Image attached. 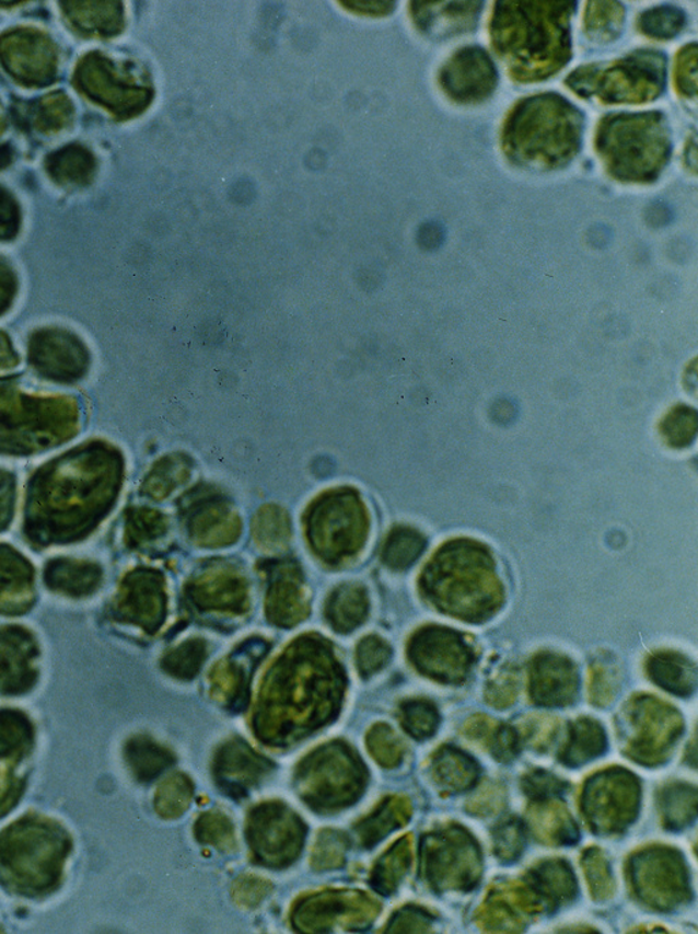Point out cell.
Instances as JSON below:
<instances>
[{
    "label": "cell",
    "instance_id": "cell-30",
    "mask_svg": "<svg viewBox=\"0 0 698 934\" xmlns=\"http://www.w3.org/2000/svg\"><path fill=\"white\" fill-rule=\"evenodd\" d=\"M19 222V208L10 193L0 187V237L14 234Z\"/></svg>",
    "mask_w": 698,
    "mask_h": 934
},
{
    "label": "cell",
    "instance_id": "cell-15",
    "mask_svg": "<svg viewBox=\"0 0 698 934\" xmlns=\"http://www.w3.org/2000/svg\"><path fill=\"white\" fill-rule=\"evenodd\" d=\"M75 30L89 36H115L124 30V8L119 2L65 3Z\"/></svg>",
    "mask_w": 698,
    "mask_h": 934
},
{
    "label": "cell",
    "instance_id": "cell-19",
    "mask_svg": "<svg viewBox=\"0 0 698 934\" xmlns=\"http://www.w3.org/2000/svg\"><path fill=\"white\" fill-rule=\"evenodd\" d=\"M437 843L438 877L442 884L473 881L476 872L470 869L478 864V858L468 840L442 838Z\"/></svg>",
    "mask_w": 698,
    "mask_h": 934
},
{
    "label": "cell",
    "instance_id": "cell-25",
    "mask_svg": "<svg viewBox=\"0 0 698 934\" xmlns=\"http://www.w3.org/2000/svg\"><path fill=\"white\" fill-rule=\"evenodd\" d=\"M426 546V539L415 529L402 528L392 534L387 546V561L392 566L406 568L418 560Z\"/></svg>",
    "mask_w": 698,
    "mask_h": 934
},
{
    "label": "cell",
    "instance_id": "cell-31",
    "mask_svg": "<svg viewBox=\"0 0 698 934\" xmlns=\"http://www.w3.org/2000/svg\"><path fill=\"white\" fill-rule=\"evenodd\" d=\"M341 4L352 13L374 16L391 14L396 8V3L392 2H346Z\"/></svg>",
    "mask_w": 698,
    "mask_h": 934
},
{
    "label": "cell",
    "instance_id": "cell-2",
    "mask_svg": "<svg viewBox=\"0 0 698 934\" xmlns=\"http://www.w3.org/2000/svg\"><path fill=\"white\" fill-rule=\"evenodd\" d=\"M420 591L443 615L479 624L490 621L505 604V586L489 546L470 539H453L424 566Z\"/></svg>",
    "mask_w": 698,
    "mask_h": 934
},
{
    "label": "cell",
    "instance_id": "cell-9",
    "mask_svg": "<svg viewBox=\"0 0 698 934\" xmlns=\"http://www.w3.org/2000/svg\"><path fill=\"white\" fill-rule=\"evenodd\" d=\"M500 82L490 54L479 46L459 48L438 74V84L454 103L476 106L495 95Z\"/></svg>",
    "mask_w": 698,
    "mask_h": 934
},
{
    "label": "cell",
    "instance_id": "cell-33",
    "mask_svg": "<svg viewBox=\"0 0 698 934\" xmlns=\"http://www.w3.org/2000/svg\"><path fill=\"white\" fill-rule=\"evenodd\" d=\"M11 158H13L11 149L8 146L0 147V169H3L5 168V165L10 164Z\"/></svg>",
    "mask_w": 698,
    "mask_h": 934
},
{
    "label": "cell",
    "instance_id": "cell-12",
    "mask_svg": "<svg viewBox=\"0 0 698 934\" xmlns=\"http://www.w3.org/2000/svg\"><path fill=\"white\" fill-rule=\"evenodd\" d=\"M579 672L568 657L543 654L531 665L530 694L542 706H563L579 692Z\"/></svg>",
    "mask_w": 698,
    "mask_h": 934
},
{
    "label": "cell",
    "instance_id": "cell-3",
    "mask_svg": "<svg viewBox=\"0 0 698 934\" xmlns=\"http://www.w3.org/2000/svg\"><path fill=\"white\" fill-rule=\"evenodd\" d=\"M584 127V113L559 93L523 97L503 120L502 151L522 169L561 170L580 153Z\"/></svg>",
    "mask_w": 698,
    "mask_h": 934
},
{
    "label": "cell",
    "instance_id": "cell-23",
    "mask_svg": "<svg viewBox=\"0 0 698 934\" xmlns=\"http://www.w3.org/2000/svg\"><path fill=\"white\" fill-rule=\"evenodd\" d=\"M697 412L688 405H675L659 424V433L668 447L683 450L694 443L697 436Z\"/></svg>",
    "mask_w": 698,
    "mask_h": 934
},
{
    "label": "cell",
    "instance_id": "cell-8",
    "mask_svg": "<svg viewBox=\"0 0 698 934\" xmlns=\"http://www.w3.org/2000/svg\"><path fill=\"white\" fill-rule=\"evenodd\" d=\"M414 665L434 681L462 683L474 665V650L462 634L452 629L430 626L419 632L411 645Z\"/></svg>",
    "mask_w": 698,
    "mask_h": 934
},
{
    "label": "cell",
    "instance_id": "cell-20",
    "mask_svg": "<svg viewBox=\"0 0 698 934\" xmlns=\"http://www.w3.org/2000/svg\"><path fill=\"white\" fill-rule=\"evenodd\" d=\"M626 9L619 2H589L583 15L584 35L591 43L610 44L624 32Z\"/></svg>",
    "mask_w": 698,
    "mask_h": 934
},
{
    "label": "cell",
    "instance_id": "cell-13",
    "mask_svg": "<svg viewBox=\"0 0 698 934\" xmlns=\"http://www.w3.org/2000/svg\"><path fill=\"white\" fill-rule=\"evenodd\" d=\"M484 2H412L409 14L419 32L437 41L474 32Z\"/></svg>",
    "mask_w": 698,
    "mask_h": 934
},
{
    "label": "cell",
    "instance_id": "cell-14",
    "mask_svg": "<svg viewBox=\"0 0 698 934\" xmlns=\"http://www.w3.org/2000/svg\"><path fill=\"white\" fill-rule=\"evenodd\" d=\"M607 786H591L592 794L600 795L602 806H596L589 810L591 818L597 821V826H605L606 829L623 827L624 823L635 816L637 808V792L633 777L626 775L624 772H618L617 775L612 772L603 776ZM596 804V803H595Z\"/></svg>",
    "mask_w": 698,
    "mask_h": 934
},
{
    "label": "cell",
    "instance_id": "cell-21",
    "mask_svg": "<svg viewBox=\"0 0 698 934\" xmlns=\"http://www.w3.org/2000/svg\"><path fill=\"white\" fill-rule=\"evenodd\" d=\"M688 24L685 11L674 5H659L637 16V31L652 41L667 42L677 37Z\"/></svg>",
    "mask_w": 698,
    "mask_h": 934
},
{
    "label": "cell",
    "instance_id": "cell-6",
    "mask_svg": "<svg viewBox=\"0 0 698 934\" xmlns=\"http://www.w3.org/2000/svg\"><path fill=\"white\" fill-rule=\"evenodd\" d=\"M68 843L53 826L35 820L15 823L0 837V872L21 891H46L58 881Z\"/></svg>",
    "mask_w": 698,
    "mask_h": 934
},
{
    "label": "cell",
    "instance_id": "cell-11",
    "mask_svg": "<svg viewBox=\"0 0 698 934\" xmlns=\"http://www.w3.org/2000/svg\"><path fill=\"white\" fill-rule=\"evenodd\" d=\"M625 715L636 735L635 749L644 743L640 753L644 749L659 753V748H667V743L678 737L683 726V718L677 710L652 695H637L631 699L626 705Z\"/></svg>",
    "mask_w": 698,
    "mask_h": 934
},
{
    "label": "cell",
    "instance_id": "cell-26",
    "mask_svg": "<svg viewBox=\"0 0 698 934\" xmlns=\"http://www.w3.org/2000/svg\"><path fill=\"white\" fill-rule=\"evenodd\" d=\"M697 57L696 42L686 44L675 57L674 87L680 97L695 101L697 97Z\"/></svg>",
    "mask_w": 698,
    "mask_h": 934
},
{
    "label": "cell",
    "instance_id": "cell-4",
    "mask_svg": "<svg viewBox=\"0 0 698 934\" xmlns=\"http://www.w3.org/2000/svg\"><path fill=\"white\" fill-rule=\"evenodd\" d=\"M595 151L620 184L650 185L667 168L673 136L662 112L608 114L597 124Z\"/></svg>",
    "mask_w": 698,
    "mask_h": 934
},
{
    "label": "cell",
    "instance_id": "cell-18",
    "mask_svg": "<svg viewBox=\"0 0 698 934\" xmlns=\"http://www.w3.org/2000/svg\"><path fill=\"white\" fill-rule=\"evenodd\" d=\"M46 168L58 185L77 187L91 182L96 163L88 149L73 143L49 154Z\"/></svg>",
    "mask_w": 698,
    "mask_h": 934
},
{
    "label": "cell",
    "instance_id": "cell-7",
    "mask_svg": "<svg viewBox=\"0 0 698 934\" xmlns=\"http://www.w3.org/2000/svg\"><path fill=\"white\" fill-rule=\"evenodd\" d=\"M75 87L121 120L146 113L154 99V88L146 70L97 53L81 60L75 70Z\"/></svg>",
    "mask_w": 698,
    "mask_h": 934
},
{
    "label": "cell",
    "instance_id": "cell-27",
    "mask_svg": "<svg viewBox=\"0 0 698 934\" xmlns=\"http://www.w3.org/2000/svg\"><path fill=\"white\" fill-rule=\"evenodd\" d=\"M617 678L614 676L612 666H605L603 662L592 667L591 672V692L592 701L597 705H606L613 701Z\"/></svg>",
    "mask_w": 698,
    "mask_h": 934
},
{
    "label": "cell",
    "instance_id": "cell-17",
    "mask_svg": "<svg viewBox=\"0 0 698 934\" xmlns=\"http://www.w3.org/2000/svg\"><path fill=\"white\" fill-rule=\"evenodd\" d=\"M31 745V731L24 726L21 720L8 717V720L0 718V809L3 808V803L11 800V784L9 773L13 772V766L19 764V760L24 757L27 746Z\"/></svg>",
    "mask_w": 698,
    "mask_h": 934
},
{
    "label": "cell",
    "instance_id": "cell-24",
    "mask_svg": "<svg viewBox=\"0 0 698 934\" xmlns=\"http://www.w3.org/2000/svg\"><path fill=\"white\" fill-rule=\"evenodd\" d=\"M531 820L540 838L550 840V842L569 843L570 839L574 840L575 838L574 827L569 826V815L565 814V810L558 805H548L545 809H536Z\"/></svg>",
    "mask_w": 698,
    "mask_h": 934
},
{
    "label": "cell",
    "instance_id": "cell-29",
    "mask_svg": "<svg viewBox=\"0 0 698 934\" xmlns=\"http://www.w3.org/2000/svg\"><path fill=\"white\" fill-rule=\"evenodd\" d=\"M517 689V673L514 671H503L491 682L487 699H489L492 705L505 707L516 700Z\"/></svg>",
    "mask_w": 698,
    "mask_h": 934
},
{
    "label": "cell",
    "instance_id": "cell-32",
    "mask_svg": "<svg viewBox=\"0 0 698 934\" xmlns=\"http://www.w3.org/2000/svg\"><path fill=\"white\" fill-rule=\"evenodd\" d=\"M685 163H686V168H688L691 171V173L696 174V170H697L696 135H694V137L689 138L688 142H686Z\"/></svg>",
    "mask_w": 698,
    "mask_h": 934
},
{
    "label": "cell",
    "instance_id": "cell-28",
    "mask_svg": "<svg viewBox=\"0 0 698 934\" xmlns=\"http://www.w3.org/2000/svg\"><path fill=\"white\" fill-rule=\"evenodd\" d=\"M409 731L412 734H433L438 724V712L429 702H414L406 710Z\"/></svg>",
    "mask_w": 698,
    "mask_h": 934
},
{
    "label": "cell",
    "instance_id": "cell-10",
    "mask_svg": "<svg viewBox=\"0 0 698 934\" xmlns=\"http://www.w3.org/2000/svg\"><path fill=\"white\" fill-rule=\"evenodd\" d=\"M0 62L24 87H46L57 76V48L44 33L16 30L0 38Z\"/></svg>",
    "mask_w": 698,
    "mask_h": 934
},
{
    "label": "cell",
    "instance_id": "cell-1",
    "mask_svg": "<svg viewBox=\"0 0 698 934\" xmlns=\"http://www.w3.org/2000/svg\"><path fill=\"white\" fill-rule=\"evenodd\" d=\"M575 2H496L491 46L517 84H534L559 73L573 58Z\"/></svg>",
    "mask_w": 698,
    "mask_h": 934
},
{
    "label": "cell",
    "instance_id": "cell-5",
    "mask_svg": "<svg viewBox=\"0 0 698 934\" xmlns=\"http://www.w3.org/2000/svg\"><path fill=\"white\" fill-rule=\"evenodd\" d=\"M667 57L656 49H637L610 62L580 66L565 85L581 99H596L605 106L645 104L666 91Z\"/></svg>",
    "mask_w": 698,
    "mask_h": 934
},
{
    "label": "cell",
    "instance_id": "cell-34",
    "mask_svg": "<svg viewBox=\"0 0 698 934\" xmlns=\"http://www.w3.org/2000/svg\"><path fill=\"white\" fill-rule=\"evenodd\" d=\"M3 130H4V117H3L2 104H0V135H2Z\"/></svg>",
    "mask_w": 698,
    "mask_h": 934
},
{
    "label": "cell",
    "instance_id": "cell-16",
    "mask_svg": "<svg viewBox=\"0 0 698 934\" xmlns=\"http://www.w3.org/2000/svg\"><path fill=\"white\" fill-rule=\"evenodd\" d=\"M648 673L658 687L680 697L695 692L696 668L683 655L674 652L653 655L648 661Z\"/></svg>",
    "mask_w": 698,
    "mask_h": 934
},
{
    "label": "cell",
    "instance_id": "cell-22",
    "mask_svg": "<svg viewBox=\"0 0 698 934\" xmlns=\"http://www.w3.org/2000/svg\"><path fill=\"white\" fill-rule=\"evenodd\" d=\"M73 104L63 93H53L42 101L33 104L31 109V122L37 131L43 135H54L62 131L73 119Z\"/></svg>",
    "mask_w": 698,
    "mask_h": 934
}]
</instances>
